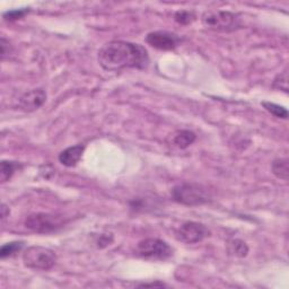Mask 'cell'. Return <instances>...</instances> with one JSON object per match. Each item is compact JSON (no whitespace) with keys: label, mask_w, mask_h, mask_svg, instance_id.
<instances>
[{"label":"cell","mask_w":289,"mask_h":289,"mask_svg":"<svg viewBox=\"0 0 289 289\" xmlns=\"http://www.w3.org/2000/svg\"><path fill=\"white\" fill-rule=\"evenodd\" d=\"M98 64L107 71L146 69L149 65L148 52L143 45L128 41H111L104 44L97 56Z\"/></svg>","instance_id":"6da1fadb"},{"label":"cell","mask_w":289,"mask_h":289,"mask_svg":"<svg viewBox=\"0 0 289 289\" xmlns=\"http://www.w3.org/2000/svg\"><path fill=\"white\" fill-rule=\"evenodd\" d=\"M171 196L175 202L183 206L196 207L209 203L213 200L212 192L198 183H181L172 189Z\"/></svg>","instance_id":"7a4b0ae2"},{"label":"cell","mask_w":289,"mask_h":289,"mask_svg":"<svg viewBox=\"0 0 289 289\" xmlns=\"http://www.w3.org/2000/svg\"><path fill=\"white\" fill-rule=\"evenodd\" d=\"M68 223L66 217L58 214L35 213L26 217L24 225L31 232L38 234H49L57 232Z\"/></svg>","instance_id":"3957f363"},{"label":"cell","mask_w":289,"mask_h":289,"mask_svg":"<svg viewBox=\"0 0 289 289\" xmlns=\"http://www.w3.org/2000/svg\"><path fill=\"white\" fill-rule=\"evenodd\" d=\"M201 20L207 29L218 32H233L242 26L239 15L226 10H207Z\"/></svg>","instance_id":"277c9868"},{"label":"cell","mask_w":289,"mask_h":289,"mask_svg":"<svg viewBox=\"0 0 289 289\" xmlns=\"http://www.w3.org/2000/svg\"><path fill=\"white\" fill-rule=\"evenodd\" d=\"M23 262L25 267L30 269L48 271L56 265L57 255L54 251L48 248L33 245L24 251Z\"/></svg>","instance_id":"5b68a950"},{"label":"cell","mask_w":289,"mask_h":289,"mask_svg":"<svg viewBox=\"0 0 289 289\" xmlns=\"http://www.w3.org/2000/svg\"><path fill=\"white\" fill-rule=\"evenodd\" d=\"M136 254L145 260L164 261L173 255V249L165 241L149 238L137 244Z\"/></svg>","instance_id":"8992f818"},{"label":"cell","mask_w":289,"mask_h":289,"mask_svg":"<svg viewBox=\"0 0 289 289\" xmlns=\"http://www.w3.org/2000/svg\"><path fill=\"white\" fill-rule=\"evenodd\" d=\"M210 236V230L201 223L187 222L176 229L175 238L186 244L200 243Z\"/></svg>","instance_id":"52a82bcc"},{"label":"cell","mask_w":289,"mask_h":289,"mask_svg":"<svg viewBox=\"0 0 289 289\" xmlns=\"http://www.w3.org/2000/svg\"><path fill=\"white\" fill-rule=\"evenodd\" d=\"M147 44L161 51H171L181 45L182 39L175 33L167 32V31H155L146 36Z\"/></svg>","instance_id":"ba28073f"},{"label":"cell","mask_w":289,"mask_h":289,"mask_svg":"<svg viewBox=\"0 0 289 289\" xmlns=\"http://www.w3.org/2000/svg\"><path fill=\"white\" fill-rule=\"evenodd\" d=\"M46 101V93L44 89L35 88L24 93L18 99V107L26 112H32L40 109Z\"/></svg>","instance_id":"9c48e42d"},{"label":"cell","mask_w":289,"mask_h":289,"mask_svg":"<svg viewBox=\"0 0 289 289\" xmlns=\"http://www.w3.org/2000/svg\"><path fill=\"white\" fill-rule=\"evenodd\" d=\"M84 150H85V146L84 145L68 147V148L61 151L58 159H59V162L62 165H65L67 167H72L81 161L82 156L84 154Z\"/></svg>","instance_id":"30bf717a"},{"label":"cell","mask_w":289,"mask_h":289,"mask_svg":"<svg viewBox=\"0 0 289 289\" xmlns=\"http://www.w3.org/2000/svg\"><path fill=\"white\" fill-rule=\"evenodd\" d=\"M197 136L190 130H181L173 137V145L180 149H186L196 141Z\"/></svg>","instance_id":"8fae6325"},{"label":"cell","mask_w":289,"mask_h":289,"mask_svg":"<svg viewBox=\"0 0 289 289\" xmlns=\"http://www.w3.org/2000/svg\"><path fill=\"white\" fill-rule=\"evenodd\" d=\"M272 173L279 180L287 181L289 174V163L287 159H277L272 162Z\"/></svg>","instance_id":"7c38bea8"},{"label":"cell","mask_w":289,"mask_h":289,"mask_svg":"<svg viewBox=\"0 0 289 289\" xmlns=\"http://www.w3.org/2000/svg\"><path fill=\"white\" fill-rule=\"evenodd\" d=\"M228 251H229L230 254H233L235 256L244 257L249 253V248H248V245H246L245 242H243L242 240L235 239V240L229 241Z\"/></svg>","instance_id":"4fadbf2b"},{"label":"cell","mask_w":289,"mask_h":289,"mask_svg":"<svg viewBox=\"0 0 289 289\" xmlns=\"http://www.w3.org/2000/svg\"><path fill=\"white\" fill-rule=\"evenodd\" d=\"M17 169H18V164L16 162L3 161L2 169H0V180H2V183L9 181Z\"/></svg>","instance_id":"5bb4252c"},{"label":"cell","mask_w":289,"mask_h":289,"mask_svg":"<svg viewBox=\"0 0 289 289\" xmlns=\"http://www.w3.org/2000/svg\"><path fill=\"white\" fill-rule=\"evenodd\" d=\"M23 246H24V242L22 241L10 242V243L4 244L2 246V249H0V256H2V259H6V257L18 253V252L23 249Z\"/></svg>","instance_id":"9a60e30c"},{"label":"cell","mask_w":289,"mask_h":289,"mask_svg":"<svg viewBox=\"0 0 289 289\" xmlns=\"http://www.w3.org/2000/svg\"><path fill=\"white\" fill-rule=\"evenodd\" d=\"M262 107H264L270 114L275 115L276 118L283 119V120L288 119V111L286 108L280 107V105L271 103V102H262Z\"/></svg>","instance_id":"2e32d148"},{"label":"cell","mask_w":289,"mask_h":289,"mask_svg":"<svg viewBox=\"0 0 289 289\" xmlns=\"http://www.w3.org/2000/svg\"><path fill=\"white\" fill-rule=\"evenodd\" d=\"M174 19L181 25H189L196 19V15L191 10H177L174 15Z\"/></svg>","instance_id":"e0dca14e"},{"label":"cell","mask_w":289,"mask_h":289,"mask_svg":"<svg viewBox=\"0 0 289 289\" xmlns=\"http://www.w3.org/2000/svg\"><path fill=\"white\" fill-rule=\"evenodd\" d=\"M273 87L277 89H280L285 93H288V72L285 70L283 72L279 73L273 81Z\"/></svg>","instance_id":"ac0fdd59"},{"label":"cell","mask_w":289,"mask_h":289,"mask_svg":"<svg viewBox=\"0 0 289 289\" xmlns=\"http://www.w3.org/2000/svg\"><path fill=\"white\" fill-rule=\"evenodd\" d=\"M30 12L29 8H24V9H14V10H9V12H6L4 14V18L6 20H17L23 18L26 14Z\"/></svg>","instance_id":"d6986e66"},{"label":"cell","mask_w":289,"mask_h":289,"mask_svg":"<svg viewBox=\"0 0 289 289\" xmlns=\"http://www.w3.org/2000/svg\"><path fill=\"white\" fill-rule=\"evenodd\" d=\"M0 48H2V59L4 60L6 57H9L13 54V48L9 44V41H7L5 38H2L0 41Z\"/></svg>","instance_id":"ffe728a7"},{"label":"cell","mask_w":289,"mask_h":289,"mask_svg":"<svg viewBox=\"0 0 289 289\" xmlns=\"http://www.w3.org/2000/svg\"><path fill=\"white\" fill-rule=\"evenodd\" d=\"M113 238L112 235H101L99 236V239L97 240V246L98 248H105V246H108L112 243Z\"/></svg>","instance_id":"44dd1931"},{"label":"cell","mask_w":289,"mask_h":289,"mask_svg":"<svg viewBox=\"0 0 289 289\" xmlns=\"http://www.w3.org/2000/svg\"><path fill=\"white\" fill-rule=\"evenodd\" d=\"M138 287H166V285L164 282H150V283H139V285H137Z\"/></svg>","instance_id":"7402d4cb"},{"label":"cell","mask_w":289,"mask_h":289,"mask_svg":"<svg viewBox=\"0 0 289 289\" xmlns=\"http://www.w3.org/2000/svg\"><path fill=\"white\" fill-rule=\"evenodd\" d=\"M9 208L6 206V204L3 203V206H2V219L4 220L6 217L9 216Z\"/></svg>","instance_id":"603a6c76"}]
</instances>
